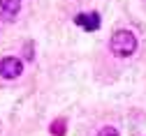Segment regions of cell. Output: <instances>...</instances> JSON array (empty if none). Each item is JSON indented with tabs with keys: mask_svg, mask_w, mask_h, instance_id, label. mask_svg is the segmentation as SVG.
Masks as SVG:
<instances>
[{
	"mask_svg": "<svg viewBox=\"0 0 146 136\" xmlns=\"http://www.w3.org/2000/svg\"><path fill=\"white\" fill-rule=\"evenodd\" d=\"M23 72V65L19 58H3L0 60V76L3 79H16V76H21Z\"/></svg>",
	"mask_w": 146,
	"mask_h": 136,
	"instance_id": "2",
	"label": "cell"
},
{
	"mask_svg": "<svg viewBox=\"0 0 146 136\" xmlns=\"http://www.w3.org/2000/svg\"><path fill=\"white\" fill-rule=\"evenodd\" d=\"M98 136H121V134H118V129H116V127H104V129H100V131H98Z\"/></svg>",
	"mask_w": 146,
	"mask_h": 136,
	"instance_id": "6",
	"label": "cell"
},
{
	"mask_svg": "<svg viewBox=\"0 0 146 136\" xmlns=\"http://www.w3.org/2000/svg\"><path fill=\"white\" fill-rule=\"evenodd\" d=\"M19 12H21V0H0V18L14 21Z\"/></svg>",
	"mask_w": 146,
	"mask_h": 136,
	"instance_id": "4",
	"label": "cell"
},
{
	"mask_svg": "<svg viewBox=\"0 0 146 136\" xmlns=\"http://www.w3.org/2000/svg\"><path fill=\"white\" fill-rule=\"evenodd\" d=\"M74 23H77L79 28L88 30V32H93V30H98V28H100V14H95V12H88V14H77Z\"/></svg>",
	"mask_w": 146,
	"mask_h": 136,
	"instance_id": "3",
	"label": "cell"
},
{
	"mask_svg": "<svg viewBox=\"0 0 146 136\" xmlns=\"http://www.w3.org/2000/svg\"><path fill=\"white\" fill-rule=\"evenodd\" d=\"M51 134L53 136H65V120H53L51 122Z\"/></svg>",
	"mask_w": 146,
	"mask_h": 136,
	"instance_id": "5",
	"label": "cell"
},
{
	"mask_svg": "<svg viewBox=\"0 0 146 136\" xmlns=\"http://www.w3.org/2000/svg\"><path fill=\"white\" fill-rule=\"evenodd\" d=\"M111 51L116 53V55H121V58H127V55H132L135 51H137V37L130 32V30H118V32H114V37H111Z\"/></svg>",
	"mask_w": 146,
	"mask_h": 136,
	"instance_id": "1",
	"label": "cell"
}]
</instances>
